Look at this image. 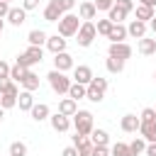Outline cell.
I'll list each match as a JSON object with an SVG mask.
<instances>
[{"mask_svg":"<svg viewBox=\"0 0 156 156\" xmlns=\"http://www.w3.org/2000/svg\"><path fill=\"white\" fill-rule=\"evenodd\" d=\"M80 17L78 15H73V12H66L61 20H58V34L63 37V39H68V37H76L78 34V29H80Z\"/></svg>","mask_w":156,"mask_h":156,"instance_id":"6da1fadb","label":"cell"},{"mask_svg":"<svg viewBox=\"0 0 156 156\" xmlns=\"http://www.w3.org/2000/svg\"><path fill=\"white\" fill-rule=\"evenodd\" d=\"M49 85H51V90L56 93V95H68V90H71V85H73V80L66 76V73H61V71H49Z\"/></svg>","mask_w":156,"mask_h":156,"instance_id":"7a4b0ae2","label":"cell"},{"mask_svg":"<svg viewBox=\"0 0 156 156\" xmlns=\"http://www.w3.org/2000/svg\"><path fill=\"white\" fill-rule=\"evenodd\" d=\"M73 127H76V134L90 136V132L95 129V127H93V112H88V110H78V112L73 115Z\"/></svg>","mask_w":156,"mask_h":156,"instance_id":"3957f363","label":"cell"},{"mask_svg":"<svg viewBox=\"0 0 156 156\" xmlns=\"http://www.w3.org/2000/svg\"><path fill=\"white\" fill-rule=\"evenodd\" d=\"M105 90H107V78H100V76H98V78L90 80L88 95H85V98H88L90 102H100V100L105 98Z\"/></svg>","mask_w":156,"mask_h":156,"instance_id":"277c9868","label":"cell"},{"mask_svg":"<svg viewBox=\"0 0 156 156\" xmlns=\"http://www.w3.org/2000/svg\"><path fill=\"white\" fill-rule=\"evenodd\" d=\"M76 37H78V39H76V41H78V46H90V44L95 41V37H98V29H95V22H83Z\"/></svg>","mask_w":156,"mask_h":156,"instance_id":"5b68a950","label":"cell"},{"mask_svg":"<svg viewBox=\"0 0 156 156\" xmlns=\"http://www.w3.org/2000/svg\"><path fill=\"white\" fill-rule=\"evenodd\" d=\"M107 56H115V58H122V61H127V58H132V46H129L127 41L110 44V49H107Z\"/></svg>","mask_w":156,"mask_h":156,"instance_id":"8992f818","label":"cell"},{"mask_svg":"<svg viewBox=\"0 0 156 156\" xmlns=\"http://www.w3.org/2000/svg\"><path fill=\"white\" fill-rule=\"evenodd\" d=\"M54 68H56V71H61V73H66V71L76 68V63H73V56H71L68 51H61V54H56V56H54Z\"/></svg>","mask_w":156,"mask_h":156,"instance_id":"52a82bcc","label":"cell"},{"mask_svg":"<svg viewBox=\"0 0 156 156\" xmlns=\"http://www.w3.org/2000/svg\"><path fill=\"white\" fill-rule=\"evenodd\" d=\"M73 146L78 149V156H93V141H90V136H83V134H76L73 136Z\"/></svg>","mask_w":156,"mask_h":156,"instance_id":"ba28073f","label":"cell"},{"mask_svg":"<svg viewBox=\"0 0 156 156\" xmlns=\"http://www.w3.org/2000/svg\"><path fill=\"white\" fill-rule=\"evenodd\" d=\"M93 68L90 66H76L73 68V83H80V85H90L93 80Z\"/></svg>","mask_w":156,"mask_h":156,"instance_id":"9c48e42d","label":"cell"},{"mask_svg":"<svg viewBox=\"0 0 156 156\" xmlns=\"http://www.w3.org/2000/svg\"><path fill=\"white\" fill-rule=\"evenodd\" d=\"M146 29H149V24L141 22V20H132V22L127 24V34L134 37V39H144V37H146Z\"/></svg>","mask_w":156,"mask_h":156,"instance_id":"30bf717a","label":"cell"},{"mask_svg":"<svg viewBox=\"0 0 156 156\" xmlns=\"http://www.w3.org/2000/svg\"><path fill=\"white\" fill-rule=\"evenodd\" d=\"M61 17H63V10L58 7V2H56V0L46 2V7H44V20H46V22H58Z\"/></svg>","mask_w":156,"mask_h":156,"instance_id":"8fae6325","label":"cell"},{"mask_svg":"<svg viewBox=\"0 0 156 156\" xmlns=\"http://www.w3.org/2000/svg\"><path fill=\"white\" fill-rule=\"evenodd\" d=\"M119 127H122V132H127V134H134V132H139V127H141V119H139L136 115H124V117H122V122H119Z\"/></svg>","mask_w":156,"mask_h":156,"instance_id":"7c38bea8","label":"cell"},{"mask_svg":"<svg viewBox=\"0 0 156 156\" xmlns=\"http://www.w3.org/2000/svg\"><path fill=\"white\" fill-rule=\"evenodd\" d=\"M95 15H98L95 2H80V5H78V17H80L83 22H93Z\"/></svg>","mask_w":156,"mask_h":156,"instance_id":"4fadbf2b","label":"cell"},{"mask_svg":"<svg viewBox=\"0 0 156 156\" xmlns=\"http://www.w3.org/2000/svg\"><path fill=\"white\" fill-rule=\"evenodd\" d=\"M7 22H10L12 27L24 24V22H27V10H24V7H10V12H7Z\"/></svg>","mask_w":156,"mask_h":156,"instance_id":"5bb4252c","label":"cell"},{"mask_svg":"<svg viewBox=\"0 0 156 156\" xmlns=\"http://www.w3.org/2000/svg\"><path fill=\"white\" fill-rule=\"evenodd\" d=\"M49 122H51L54 132H68V129H71V119H68L66 115H61V112L51 115V117H49Z\"/></svg>","mask_w":156,"mask_h":156,"instance_id":"9a60e30c","label":"cell"},{"mask_svg":"<svg viewBox=\"0 0 156 156\" xmlns=\"http://www.w3.org/2000/svg\"><path fill=\"white\" fill-rule=\"evenodd\" d=\"M46 49L56 56V54L66 51V39H63L61 34H51V37H49V41H46Z\"/></svg>","mask_w":156,"mask_h":156,"instance_id":"2e32d148","label":"cell"},{"mask_svg":"<svg viewBox=\"0 0 156 156\" xmlns=\"http://www.w3.org/2000/svg\"><path fill=\"white\" fill-rule=\"evenodd\" d=\"M29 112H32V119H34V122H44V119H49V117H51V112H49V105H46V102H34V107H32Z\"/></svg>","mask_w":156,"mask_h":156,"instance_id":"e0dca14e","label":"cell"},{"mask_svg":"<svg viewBox=\"0 0 156 156\" xmlns=\"http://www.w3.org/2000/svg\"><path fill=\"white\" fill-rule=\"evenodd\" d=\"M139 134L146 139V144H156V119L154 122H141Z\"/></svg>","mask_w":156,"mask_h":156,"instance_id":"ac0fdd59","label":"cell"},{"mask_svg":"<svg viewBox=\"0 0 156 156\" xmlns=\"http://www.w3.org/2000/svg\"><path fill=\"white\" fill-rule=\"evenodd\" d=\"M129 34H127V27L124 24H112V29H110V34H107V39H110V44H119V41H124Z\"/></svg>","mask_w":156,"mask_h":156,"instance_id":"d6986e66","label":"cell"},{"mask_svg":"<svg viewBox=\"0 0 156 156\" xmlns=\"http://www.w3.org/2000/svg\"><path fill=\"white\" fill-rule=\"evenodd\" d=\"M20 85H22L24 90H29V93H34V90L39 88V76H37L34 71H24V78L20 80Z\"/></svg>","mask_w":156,"mask_h":156,"instance_id":"ffe728a7","label":"cell"},{"mask_svg":"<svg viewBox=\"0 0 156 156\" xmlns=\"http://www.w3.org/2000/svg\"><path fill=\"white\" fill-rule=\"evenodd\" d=\"M27 41H29V46H41V44L49 41V34H46L44 29H32V32L27 34Z\"/></svg>","mask_w":156,"mask_h":156,"instance_id":"44dd1931","label":"cell"},{"mask_svg":"<svg viewBox=\"0 0 156 156\" xmlns=\"http://www.w3.org/2000/svg\"><path fill=\"white\" fill-rule=\"evenodd\" d=\"M58 112H61V115H66V117H73V115L78 112V102H76V100H71V98H63V100L58 102Z\"/></svg>","mask_w":156,"mask_h":156,"instance_id":"7402d4cb","label":"cell"},{"mask_svg":"<svg viewBox=\"0 0 156 156\" xmlns=\"http://www.w3.org/2000/svg\"><path fill=\"white\" fill-rule=\"evenodd\" d=\"M139 54H144V56L156 54V39H149V37L139 39Z\"/></svg>","mask_w":156,"mask_h":156,"instance_id":"603a6c76","label":"cell"},{"mask_svg":"<svg viewBox=\"0 0 156 156\" xmlns=\"http://www.w3.org/2000/svg\"><path fill=\"white\" fill-rule=\"evenodd\" d=\"M17 105H20V110H32L34 107V98H32V93L29 90H22L20 95H17Z\"/></svg>","mask_w":156,"mask_h":156,"instance_id":"cb8c5ba5","label":"cell"},{"mask_svg":"<svg viewBox=\"0 0 156 156\" xmlns=\"http://www.w3.org/2000/svg\"><path fill=\"white\" fill-rule=\"evenodd\" d=\"M90 141H93L95 146H107L110 134H107L105 129H93V132H90Z\"/></svg>","mask_w":156,"mask_h":156,"instance_id":"d4e9b609","label":"cell"},{"mask_svg":"<svg viewBox=\"0 0 156 156\" xmlns=\"http://www.w3.org/2000/svg\"><path fill=\"white\" fill-rule=\"evenodd\" d=\"M134 10H136V20H141V22H146V24L154 20V7H146V5H141V2H139Z\"/></svg>","mask_w":156,"mask_h":156,"instance_id":"484cf974","label":"cell"},{"mask_svg":"<svg viewBox=\"0 0 156 156\" xmlns=\"http://www.w3.org/2000/svg\"><path fill=\"white\" fill-rule=\"evenodd\" d=\"M85 95H88V85H80V83H73L71 90H68V98L76 100V102H78L80 98H85Z\"/></svg>","mask_w":156,"mask_h":156,"instance_id":"4316f807","label":"cell"},{"mask_svg":"<svg viewBox=\"0 0 156 156\" xmlns=\"http://www.w3.org/2000/svg\"><path fill=\"white\" fill-rule=\"evenodd\" d=\"M105 66H107L110 73H122V71H124V61H122V58H115V56H107Z\"/></svg>","mask_w":156,"mask_h":156,"instance_id":"83f0119b","label":"cell"},{"mask_svg":"<svg viewBox=\"0 0 156 156\" xmlns=\"http://www.w3.org/2000/svg\"><path fill=\"white\" fill-rule=\"evenodd\" d=\"M17 95H20V93H2V95H0V107H2V110L15 107V105H17Z\"/></svg>","mask_w":156,"mask_h":156,"instance_id":"f1b7e54d","label":"cell"},{"mask_svg":"<svg viewBox=\"0 0 156 156\" xmlns=\"http://www.w3.org/2000/svg\"><path fill=\"white\" fill-rule=\"evenodd\" d=\"M129 149H132V156H139L146 151V139L144 136H136L134 141H129Z\"/></svg>","mask_w":156,"mask_h":156,"instance_id":"f546056e","label":"cell"},{"mask_svg":"<svg viewBox=\"0 0 156 156\" xmlns=\"http://www.w3.org/2000/svg\"><path fill=\"white\" fill-rule=\"evenodd\" d=\"M110 154H112V156H132V149H129V144L117 141V144L110 149Z\"/></svg>","mask_w":156,"mask_h":156,"instance_id":"4dcf8cb0","label":"cell"},{"mask_svg":"<svg viewBox=\"0 0 156 156\" xmlns=\"http://www.w3.org/2000/svg\"><path fill=\"white\" fill-rule=\"evenodd\" d=\"M124 17H127V12H122V10L117 7V5H115V7L110 10V12H107V20H110L112 24H122V20H124Z\"/></svg>","mask_w":156,"mask_h":156,"instance_id":"1f68e13d","label":"cell"},{"mask_svg":"<svg viewBox=\"0 0 156 156\" xmlns=\"http://www.w3.org/2000/svg\"><path fill=\"white\" fill-rule=\"evenodd\" d=\"M24 54H27L34 63H41V61H44V49H41V46H29Z\"/></svg>","mask_w":156,"mask_h":156,"instance_id":"d6a6232c","label":"cell"},{"mask_svg":"<svg viewBox=\"0 0 156 156\" xmlns=\"http://www.w3.org/2000/svg\"><path fill=\"white\" fill-rule=\"evenodd\" d=\"M10 156H27V144L24 141H12L10 144Z\"/></svg>","mask_w":156,"mask_h":156,"instance_id":"836d02e7","label":"cell"},{"mask_svg":"<svg viewBox=\"0 0 156 156\" xmlns=\"http://www.w3.org/2000/svg\"><path fill=\"white\" fill-rule=\"evenodd\" d=\"M2 93H20V90H17L15 80H10V78H0V95H2Z\"/></svg>","mask_w":156,"mask_h":156,"instance_id":"e575fe53","label":"cell"},{"mask_svg":"<svg viewBox=\"0 0 156 156\" xmlns=\"http://www.w3.org/2000/svg\"><path fill=\"white\" fill-rule=\"evenodd\" d=\"M95 29H98V34H102V37H107V34H110V29H112V22H110V20H98V24H95Z\"/></svg>","mask_w":156,"mask_h":156,"instance_id":"d590c367","label":"cell"},{"mask_svg":"<svg viewBox=\"0 0 156 156\" xmlns=\"http://www.w3.org/2000/svg\"><path fill=\"white\" fill-rule=\"evenodd\" d=\"M24 71H27V68H22V66H17V63H15V66L10 68V80H15V83H20V80L24 78Z\"/></svg>","mask_w":156,"mask_h":156,"instance_id":"8d00e7d4","label":"cell"},{"mask_svg":"<svg viewBox=\"0 0 156 156\" xmlns=\"http://www.w3.org/2000/svg\"><path fill=\"white\" fill-rule=\"evenodd\" d=\"M15 63H17V66H22V68H27V71H29V68H32V66H34V61H32V58H29V56H27V54H20V56H17V61H15Z\"/></svg>","mask_w":156,"mask_h":156,"instance_id":"74e56055","label":"cell"},{"mask_svg":"<svg viewBox=\"0 0 156 156\" xmlns=\"http://www.w3.org/2000/svg\"><path fill=\"white\" fill-rule=\"evenodd\" d=\"M139 119H141V122H154V119H156V110H154V107H144Z\"/></svg>","mask_w":156,"mask_h":156,"instance_id":"f35d334b","label":"cell"},{"mask_svg":"<svg viewBox=\"0 0 156 156\" xmlns=\"http://www.w3.org/2000/svg\"><path fill=\"white\" fill-rule=\"evenodd\" d=\"M115 5H117L122 12H127V15L134 10V2H132V0H115Z\"/></svg>","mask_w":156,"mask_h":156,"instance_id":"ab89813d","label":"cell"},{"mask_svg":"<svg viewBox=\"0 0 156 156\" xmlns=\"http://www.w3.org/2000/svg\"><path fill=\"white\" fill-rule=\"evenodd\" d=\"M56 2H58V7L63 10V15H66V12H71V10L76 7V0H56Z\"/></svg>","mask_w":156,"mask_h":156,"instance_id":"60d3db41","label":"cell"},{"mask_svg":"<svg viewBox=\"0 0 156 156\" xmlns=\"http://www.w3.org/2000/svg\"><path fill=\"white\" fill-rule=\"evenodd\" d=\"M95 7H98V10H107V12H110V10L115 7V0H95Z\"/></svg>","mask_w":156,"mask_h":156,"instance_id":"b9f144b4","label":"cell"},{"mask_svg":"<svg viewBox=\"0 0 156 156\" xmlns=\"http://www.w3.org/2000/svg\"><path fill=\"white\" fill-rule=\"evenodd\" d=\"M10 68H12V66L0 58V78H10Z\"/></svg>","mask_w":156,"mask_h":156,"instance_id":"7bdbcfd3","label":"cell"},{"mask_svg":"<svg viewBox=\"0 0 156 156\" xmlns=\"http://www.w3.org/2000/svg\"><path fill=\"white\" fill-rule=\"evenodd\" d=\"M93 156H110L107 146H93Z\"/></svg>","mask_w":156,"mask_h":156,"instance_id":"ee69618b","label":"cell"},{"mask_svg":"<svg viewBox=\"0 0 156 156\" xmlns=\"http://www.w3.org/2000/svg\"><path fill=\"white\" fill-rule=\"evenodd\" d=\"M22 7L29 12V10H37L39 7V0H22Z\"/></svg>","mask_w":156,"mask_h":156,"instance_id":"f6af8a7d","label":"cell"},{"mask_svg":"<svg viewBox=\"0 0 156 156\" xmlns=\"http://www.w3.org/2000/svg\"><path fill=\"white\" fill-rule=\"evenodd\" d=\"M7 12H10V2L0 0V20H2V17H7Z\"/></svg>","mask_w":156,"mask_h":156,"instance_id":"bcb514c9","label":"cell"},{"mask_svg":"<svg viewBox=\"0 0 156 156\" xmlns=\"http://www.w3.org/2000/svg\"><path fill=\"white\" fill-rule=\"evenodd\" d=\"M61 156H78V149H76V146H66V149L61 151Z\"/></svg>","mask_w":156,"mask_h":156,"instance_id":"7dc6e473","label":"cell"},{"mask_svg":"<svg viewBox=\"0 0 156 156\" xmlns=\"http://www.w3.org/2000/svg\"><path fill=\"white\" fill-rule=\"evenodd\" d=\"M146 156H156V144H146Z\"/></svg>","mask_w":156,"mask_h":156,"instance_id":"c3c4849f","label":"cell"},{"mask_svg":"<svg viewBox=\"0 0 156 156\" xmlns=\"http://www.w3.org/2000/svg\"><path fill=\"white\" fill-rule=\"evenodd\" d=\"M141 5H146V7H156V0H141Z\"/></svg>","mask_w":156,"mask_h":156,"instance_id":"681fc988","label":"cell"},{"mask_svg":"<svg viewBox=\"0 0 156 156\" xmlns=\"http://www.w3.org/2000/svg\"><path fill=\"white\" fill-rule=\"evenodd\" d=\"M149 27H151V32H154V34H156V15H154V20H151V22H149Z\"/></svg>","mask_w":156,"mask_h":156,"instance_id":"f907efd6","label":"cell"},{"mask_svg":"<svg viewBox=\"0 0 156 156\" xmlns=\"http://www.w3.org/2000/svg\"><path fill=\"white\" fill-rule=\"evenodd\" d=\"M2 117H5V110H2V107H0V122H2Z\"/></svg>","mask_w":156,"mask_h":156,"instance_id":"816d5d0a","label":"cell"},{"mask_svg":"<svg viewBox=\"0 0 156 156\" xmlns=\"http://www.w3.org/2000/svg\"><path fill=\"white\" fill-rule=\"evenodd\" d=\"M2 29H5V22H2V20H0V34H2Z\"/></svg>","mask_w":156,"mask_h":156,"instance_id":"f5cc1de1","label":"cell"},{"mask_svg":"<svg viewBox=\"0 0 156 156\" xmlns=\"http://www.w3.org/2000/svg\"><path fill=\"white\" fill-rule=\"evenodd\" d=\"M154 78H156V73H154Z\"/></svg>","mask_w":156,"mask_h":156,"instance_id":"db71d44e","label":"cell"},{"mask_svg":"<svg viewBox=\"0 0 156 156\" xmlns=\"http://www.w3.org/2000/svg\"><path fill=\"white\" fill-rule=\"evenodd\" d=\"M5 2H10V0H5Z\"/></svg>","mask_w":156,"mask_h":156,"instance_id":"11a10c76","label":"cell"},{"mask_svg":"<svg viewBox=\"0 0 156 156\" xmlns=\"http://www.w3.org/2000/svg\"><path fill=\"white\" fill-rule=\"evenodd\" d=\"M49 2H51V0H49Z\"/></svg>","mask_w":156,"mask_h":156,"instance_id":"9f6ffc18","label":"cell"},{"mask_svg":"<svg viewBox=\"0 0 156 156\" xmlns=\"http://www.w3.org/2000/svg\"><path fill=\"white\" fill-rule=\"evenodd\" d=\"M154 110H156V107H154Z\"/></svg>","mask_w":156,"mask_h":156,"instance_id":"6f0895ef","label":"cell"}]
</instances>
